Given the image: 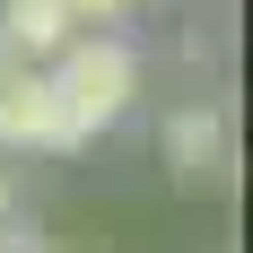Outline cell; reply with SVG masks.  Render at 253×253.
I'll use <instances>...</instances> for the list:
<instances>
[{"label": "cell", "instance_id": "obj_1", "mask_svg": "<svg viewBox=\"0 0 253 253\" xmlns=\"http://www.w3.org/2000/svg\"><path fill=\"white\" fill-rule=\"evenodd\" d=\"M44 79H52V105H61V123H70L79 149L140 105V52H131L123 35H70V44L44 61Z\"/></svg>", "mask_w": 253, "mask_h": 253}, {"label": "cell", "instance_id": "obj_2", "mask_svg": "<svg viewBox=\"0 0 253 253\" xmlns=\"http://www.w3.org/2000/svg\"><path fill=\"white\" fill-rule=\"evenodd\" d=\"M0 149L9 157H70V123L52 105V79L35 61H0Z\"/></svg>", "mask_w": 253, "mask_h": 253}, {"label": "cell", "instance_id": "obj_3", "mask_svg": "<svg viewBox=\"0 0 253 253\" xmlns=\"http://www.w3.org/2000/svg\"><path fill=\"white\" fill-rule=\"evenodd\" d=\"M157 149H166V166H175V175H218V166H227V114H218L210 96L175 105V114H166V131H157Z\"/></svg>", "mask_w": 253, "mask_h": 253}, {"label": "cell", "instance_id": "obj_4", "mask_svg": "<svg viewBox=\"0 0 253 253\" xmlns=\"http://www.w3.org/2000/svg\"><path fill=\"white\" fill-rule=\"evenodd\" d=\"M70 35L79 26H70L61 0H0V61H35V70H44Z\"/></svg>", "mask_w": 253, "mask_h": 253}, {"label": "cell", "instance_id": "obj_5", "mask_svg": "<svg viewBox=\"0 0 253 253\" xmlns=\"http://www.w3.org/2000/svg\"><path fill=\"white\" fill-rule=\"evenodd\" d=\"M61 9H70V26H79V35H114V26L131 18V0H61Z\"/></svg>", "mask_w": 253, "mask_h": 253}, {"label": "cell", "instance_id": "obj_6", "mask_svg": "<svg viewBox=\"0 0 253 253\" xmlns=\"http://www.w3.org/2000/svg\"><path fill=\"white\" fill-rule=\"evenodd\" d=\"M0 253H44V236L26 227V218H0Z\"/></svg>", "mask_w": 253, "mask_h": 253}, {"label": "cell", "instance_id": "obj_7", "mask_svg": "<svg viewBox=\"0 0 253 253\" xmlns=\"http://www.w3.org/2000/svg\"><path fill=\"white\" fill-rule=\"evenodd\" d=\"M0 218H18V175L0 166Z\"/></svg>", "mask_w": 253, "mask_h": 253}]
</instances>
